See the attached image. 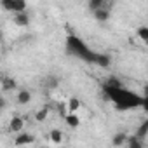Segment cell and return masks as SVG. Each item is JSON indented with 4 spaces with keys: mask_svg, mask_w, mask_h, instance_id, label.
<instances>
[{
    "mask_svg": "<svg viewBox=\"0 0 148 148\" xmlns=\"http://www.w3.org/2000/svg\"><path fill=\"white\" fill-rule=\"evenodd\" d=\"M49 138H51V141H52V143L59 145V143L63 141V132H61L59 129H51V132H49Z\"/></svg>",
    "mask_w": 148,
    "mask_h": 148,
    "instance_id": "cell-13",
    "label": "cell"
},
{
    "mask_svg": "<svg viewBox=\"0 0 148 148\" xmlns=\"http://www.w3.org/2000/svg\"><path fill=\"white\" fill-rule=\"evenodd\" d=\"M63 117H64L66 125H68V127H71V129H75V127H79V125H80V117L77 115V112H66Z\"/></svg>",
    "mask_w": 148,
    "mask_h": 148,
    "instance_id": "cell-5",
    "label": "cell"
},
{
    "mask_svg": "<svg viewBox=\"0 0 148 148\" xmlns=\"http://www.w3.org/2000/svg\"><path fill=\"white\" fill-rule=\"evenodd\" d=\"M33 141H35V138H33L32 134L19 131L18 136H16V139H14V145H18V146H21V145H32Z\"/></svg>",
    "mask_w": 148,
    "mask_h": 148,
    "instance_id": "cell-8",
    "label": "cell"
},
{
    "mask_svg": "<svg viewBox=\"0 0 148 148\" xmlns=\"http://www.w3.org/2000/svg\"><path fill=\"white\" fill-rule=\"evenodd\" d=\"M47 115H49V106H44V108H40V110L35 113V120H37V122H44V120L47 119Z\"/></svg>",
    "mask_w": 148,
    "mask_h": 148,
    "instance_id": "cell-17",
    "label": "cell"
},
{
    "mask_svg": "<svg viewBox=\"0 0 148 148\" xmlns=\"http://www.w3.org/2000/svg\"><path fill=\"white\" fill-rule=\"evenodd\" d=\"M80 105H82V103H80L77 98H71V99L66 103V110H68V112H79Z\"/></svg>",
    "mask_w": 148,
    "mask_h": 148,
    "instance_id": "cell-15",
    "label": "cell"
},
{
    "mask_svg": "<svg viewBox=\"0 0 148 148\" xmlns=\"http://www.w3.org/2000/svg\"><path fill=\"white\" fill-rule=\"evenodd\" d=\"M124 146H127V148H143L145 146V139H141L139 136L132 134V136H127Z\"/></svg>",
    "mask_w": 148,
    "mask_h": 148,
    "instance_id": "cell-9",
    "label": "cell"
},
{
    "mask_svg": "<svg viewBox=\"0 0 148 148\" xmlns=\"http://www.w3.org/2000/svg\"><path fill=\"white\" fill-rule=\"evenodd\" d=\"M23 127H25V119H23V117L14 115V117L9 120V131H11V132H19V131H23Z\"/></svg>",
    "mask_w": 148,
    "mask_h": 148,
    "instance_id": "cell-6",
    "label": "cell"
},
{
    "mask_svg": "<svg viewBox=\"0 0 148 148\" xmlns=\"http://www.w3.org/2000/svg\"><path fill=\"white\" fill-rule=\"evenodd\" d=\"M103 96L106 101H112L117 110H134L146 105V99L129 89L120 86H103Z\"/></svg>",
    "mask_w": 148,
    "mask_h": 148,
    "instance_id": "cell-2",
    "label": "cell"
},
{
    "mask_svg": "<svg viewBox=\"0 0 148 148\" xmlns=\"http://www.w3.org/2000/svg\"><path fill=\"white\" fill-rule=\"evenodd\" d=\"M0 87H2L4 92H12L18 89V82L12 77H2L0 79Z\"/></svg>",
    "mask_w": 148,
    "mask_h": 148,
    "instance_id": "cell-4",
    "label": "cell"
},
{
    "mask_svg": "<svg viewBox=\"0 0 148 148\" xmlns=\"http://www.w3.org/2000/svg\"><path fill=\"white\" fill-rule=\"evenodd\" d=\"M0 5L2 9H5L7 12H23L26 11V0H0Z\"/></svg>",
    "mask_w": 148,
    "mask_h": 148,
    "instance_id": "cell-3",
    "label": "cell"
},
{
    "mask_svg": "<svg viewBox=\"0 0 148 148\" xmlns=\"http://www.w3.org/2000/svg\"><path fill=\"white\" fill-rule=\"evenodd\" d=\"M0 42H2V33H0Z\"/></svg>",
    "mask_w": 148,
    "mask_h": 148,
    "instance_id": "cell-21",
    "label": "cell"
},
{
    "mask_svg": "<svg viewBox=\"0 0 148 148\" xmlns=\"http://www.w3.org/2000/svg\"><path fill=\"white\" fill-rule=\"evenodd\" d=\"M146 132H148V120H145V122L138 127V131H136L134 134H136V136H139L141 139H145V138H146Z\"/></svg>",
    "mask_w": 148,
    "mask_h": 148,
    "instance_id": "cell-18",
    "label": "cell"
},
{
    "mask_svg": "<svg viewBox=\"0 0 148 148\" xmlns=\"http://www.w3.org/2000/svg\"><path fill=\"white\" fill-rule=\"evenodd\" d=\"M12 21H14L18 26H28V25H30V14H28L26 11H23V12H16Z\"/></svg>",
    "mask_w": 148,
    "mask_h": 148,
    "instance_id": "cell-10",
    "label": "cell"
},
{
    "mask_svg": "<svg viewBox=\"0 0 148 148\" xmlns=\"http://www.w3.org/2000/svg\"><path fill=\"white\" fill-rule=\"evenodd\" d=\"M92 16H94V19H96L98 23H106V21L110 19V9L99 7V9L92 11Z\"/></svg>",
    "mask_w": 148,
    "mask_h": 148,
    "instance_id": "cell-7",
    "label": "cell"
},
{
    "mask_svg": "<svg viewBox=\"0 0 148 148\" xmlns=\"http://www.w3.org/2000/svg\"><path fill=\"white\" fill-rule=\"evenodd\" d=\"M64 49H66V54H70V56H73V58H79V59H82V61H86V63L101 66V68H108V66L112 64V58H110L108 54L92 51L82 38H79L77 35H73V33H70V35L66 37Z\"/></svg>",
    "mask_w": 148,
    "mask_h": 148,
    "instance_id": "cell-1",
    "label": "cell"
},
{
    "mask_svg": "<svg viewBox=\"0 0 148 148\" xmlns=\"http://www.w3.org/2000/svg\"><path fill=\"white\" fill-rule=\"evenodd\" d=\"M4 108H5V99H4V98H0V112H2Z\"/></svg>",
    "mask_w": 148,
    "mask_h": 148,
    "instance_id": "cell-20",
    "label": "cell"
},
{
    "mask_svg": "<svg viewBox=\"0 0 148 148\" xmlns=\"http://www.w3.org/2000/svg\"><path fill=\"white\" fill-rule=\"evenodd\" d=\"M58 84H59V79L58 77H47V80H45V87L47 89H56Z\"/></svg>",
    "mask_w": 148,
    "mask_h": 148,
    "instance_id": "cell-19",
    "label": "cell"
},
{
    "mask_svg": "<svg viewBox=\"0 0 148 148\" xmlns=\"http://www.w3.org/2000/svg\"><path fill=\"white\" fill-rule=\"evenodd\" d=\"M99 7L110 9V5L106 4V0H89V9H91V11H96V9H99Z\"/></svg>",
    "mask_w": 148,
    "mask_h": 148,
    "instance_id": "cell-14",
    "label": "cell"
},
{
    "mask_svg": "<svg viewBox=\"0 0 148 148\" xmlns=\"http://www.w3.org/2000/svg\"><path fill=\"white\" fill-rule=\"evenodd\" d=\"M18 103L19 105H28L30 101H32V92L28 91V89H21L19 92H18Z\"/></svg>",
    "mask_w": 148,
    "mask_h": 148,
    "instance_id": "cell-11",
    "label": "cell"
},
{
    "mask_svg": "<svg viewBox=\"0 0 148 148\" xmlns=\"http://www.w3.org/2000/svg\"><path fill=\"white\" fill-rule=\"evenodd\" d=\"M125 139H127V134L125 132H117L112 139V145L113 146H124L125 145Z\"/></svg>",
    "mask_w": 148,
    "mask_h": 148,
    "instance_id": "cell-12",
    "label": "cell"
},
{
    "mask_svg": "<svg viewBox=\"0 0 148 148\" xmlns=\"http://www.w3.org/2000/svg\"><path fill=\"white\" fill-rule=\"evenodd\" d=\"M136 35L139 37V40L141 42H148V26H139L138 30H136Z\"/></svg>",
    "mask_w": 148,
    "mask_h": 148,
    "instance_id": "cell-16",
    "label": "cell"
}]
</instances>
